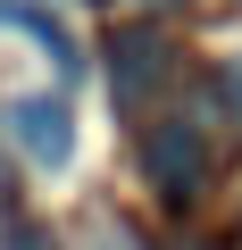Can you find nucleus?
Here are the masks:
<instances>
[{
	"instance_id": "4",
	"label": "nucleus",
	"mask_w": 242,
	"mask_h": 250,
	"mask_svg": "<svg viewBox=\"0 0 242 250\" xmlns=\"http://www.w3.org/2000/svg\"><path fill=\"white\" fill-rule=\"evenodd\" d=\"M9 17H17V25H25L42 50H50V67H59V75H75V67H84V59H75V42H67V25H59L50 9H9Z\"/></svg>"
},
{
	"instance_id": "2",
	"label": "nucleus",
	"mask_w": 242,
	"mask_h": 250,
	"mask_svg": "<svg viewBox=\"0 0 242 250\" xmlns=\"http://www.w3.org/2000/svg\"><path fill=\"white\" fill-rule=\"evenodd\" d=\"M9 142H17L25 167L59 175V167L75 159V108H67L59 92H17V100H9Z\"/></svg>"
},
{
	"instance_id": "7",
	"label": "nucleus",
	"mask_w": 242,
	"mask_h": 250,
	"mask_svg": "<svg viewBox=\"0 0 242 250\" xmlns=\"http://www.w3.org/2000/svg\"><path fill=\"white\" fill-rule=\"evenodd\" d=\"M176 250H217V242H176Z\"/></svg>"
},
{
	"instance_id": "1",
	"label": "nucleus",
	"mask_w": 242,
	"mask_h": 250,
	"mask_svg": "<svg viewBox=\"0 0 242 250\" xmlns=\"http://www.w3.org/2000/svg\"><path fill=\"white\" fill-rule=\"evenodd\" d=\"M142 175H151V192L159 200H200L209 192V175H217V159H209V125H192V117H159V125H142Z\"/></svg>"
},
{
	"instance_id": "6",
	"label": "nucleus",
	"mask_w": 242,
	"mask_h": 250,
	"mask_svg": "<svg viewBox=\"0 0 242 250\" xmlns=\"http://www.w3.org/2000/svg\"><path fill=\"white\" fill-rule=\"evenodd\" d=\"M225 100H234V108H242V59H234V67H225Z\"/></svg>"
},
{
	"instance_id": "3",
	"label": "nucleus",
	"mask_w": 242,
	"mask_h": 250,
	"mask_svg": "<svg viewBox=\"0 0 242 250\" xmlns=\"http://www.w3.org/2000/svg\"><path fill=\"white\" fill-rule=\"evenodd\" d=\"M159 83H167V34L159 25H117V42H109V92H117V108L142 117Z\"/></svg>"
},
{
	"instance_id": "5",
	"label": "nucleus",
	"mask_w": 242,
	"mask_h": 250,
	"mask_svg": "<svg viewBox=\"0 0 242 250\" xmlns=\"http://www.w3.org/2000/svg\"><path fill=\"white\" fill-rule=\"evenodd\" d=\"M0 250H59V242H50L34 217H9V225H0Z\"/></svg>"
},
{
	"instance_id": "8",
	"label": "nucleus",
	"mask_w": 242,
	"mask_h": 250,
	"mask_svg": "<svg viewBox=\"0 0 242 250\" xmlns=\"http://www.w3.org/2000/svg\"><path fill=\"white\" fill-rule=\"evenodd\" d=\"M0 17H9V0H0Z\"/></svg>"
}]
</instances>
